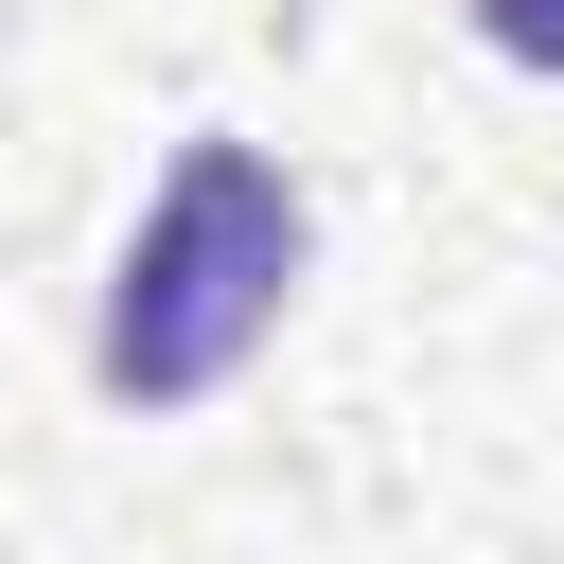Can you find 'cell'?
<instances>
[{"instance_id": "obj_2", "label": "cell", "mask_w": 564, "mask_h": 564, "mask_svg": "<svg viewBox=\"0 0 564 564\" xmlns=\"http://www.w3.org/2000/svg\"><path fill=\"white\" fill-rule=\"evenodd\" d=\"M458 18H476L511 70H564V0H458Z\"/></svg>"}, {"instance_id": "obj_1", "label": "cell", "mask_w": 564, "mask_h": 564, "mask_svg": "<svg viewBox=\"0 0 564 564\" xmlns=\"http://www.w3.org/2000/svg\"><path fill=\"white\" fill-rule=\"evenodd\" d=\"M300 264H317V212H300V176H282L264 141H176V176L141 194V229H123V264H106L88 388H106L123 423H176V405H212V388H229V370L282 335Z\"/></svg>"}]
</instances>
